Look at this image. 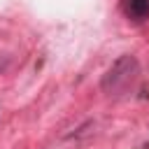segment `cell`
Wrapping results in <instances>:
<instances>
[{
    "label": "cell",
    "mask_w": 149,
    "mask_h": 149,
    "mask_svg": "<svg viewBox=\"0 0 149 149\" xmlns=\"http://www.w3.org/2000/svg\"><path fill=\"white\" fill-rule=\"evenodd\" d=\"M137 79H140V63H137L135 56L126 54V56L116 58L114 65L105 72L100 86H102V91L107 95H121V93L133 91Z\"/></svg>",
    "instance_id": "6da1fadb"
},
{
    "label": "cell",
    "mask_w": 149,
    "mask_h": 149,
    "mask_svg": "<svg viewBox=\"0 0 149 149\" xmlns=\"http://www.w3.org/2000/svg\"><path fill=\"white\" fill-rule=\"evenodd\" d=\"M121 12L130 21H144L149 16V0H121Z\"/></svg>",
    "instance_id": "7a4b0ae2"
}]
</instances>
